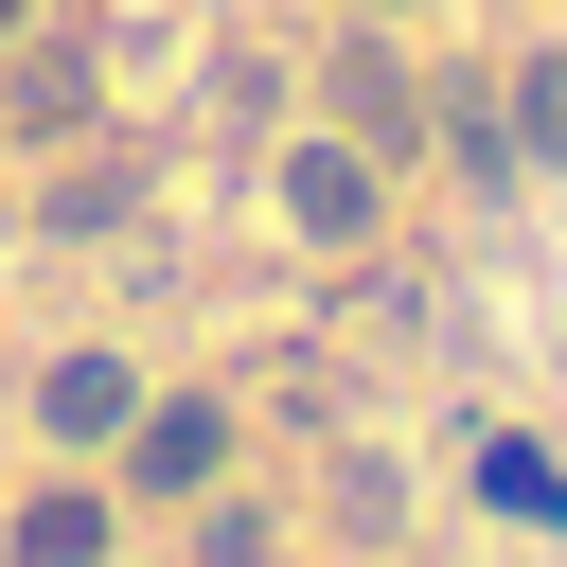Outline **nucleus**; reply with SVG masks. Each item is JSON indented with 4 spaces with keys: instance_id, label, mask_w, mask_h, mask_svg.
Masks as SVG:
<instances>
[{
    "instance_id": "2",
    "label": "nucleus",
    "mask_w": 567,
    "mask_h": 567,
    "mask_svg": "<svg viewBox=\"0 0 567 567\" xmlns=\"http://www.w3.org/2000/svg\"><path fill=\"white\" fill-rule=\"evenodd\" d=\"M106 425H124V372L71 354V372H53V443H106Z\"/></svg>"
},
{
    "instance_id": "3",
    "label": "nucleus",
    "mask_w": 567,
    "mask_h": 567,
    "mask_svg": "<svg viewBox=\"0 0 567 567\" xmlns=\"http://www.w3.org/2000/svg\"><path fill=\"white\" fill-rule=\"evenodd\" d=\"M89 549H106V514H89V496H53V514L18 532V567H89Z\"/></svg>"
},
{
    "instance_id": "1",
    "label": "nucleus",
    "mask_w": 567,
    "mask_h": 567,
    "mask_svg": "<svg viewBox=\"0 0 567 567\" xmlns=\"http://www.w3.org/2000/svg\"><path fill=\"white\" fill-rule=\"evenodd\" d=\"M284 195H301V230H372V159H301Z\"/></svg>"
}]
</instances>
